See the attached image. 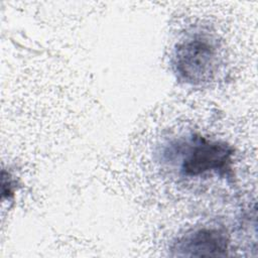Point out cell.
Instances as JSON below:
<instances>
[{"mask_svg": "<svg viewBox=\"0 0 258 258\" xmlns=\"http://www.w3.org/2000/svg\"><path fill=\"white\" fill-rule=\"evenodd\" d=\"M179 157V173L188 178L216 173L232 176L234 147L223 140H213L194 134L185 142L173 145Z\"/></svg>", "mask_w": 258, "mask_h": 258, "instance_id": "obj_1", "label": "cell"}, {"mask_svg": "<svg viewBox=\"0 0 258 258\" xmlns=\"http://www.w3.org/2000/svg\"><path fill=\"white\" fill-rule=\"evenodd\" d=\"M218 46L208 34L196 32L173 48L171 67L176 79L189 85L209 82L218 69Z\"/></svg>", "mask_w": 258, "mask_h": 258, "instance_id": "obj_2", "label": "cell"}, {"mask_svg": "<svg viewBox=\"0 0 258 258\" xmlns=\"http://www.w3.org/2000/svg\"><path fill=\"white\" fill-rule=\"evenodd\" d=\"M230 237L222 227L205 226L189 230L170 246L172 256L224 257L228 255Z\"/></svg>", "mask_w": 258, "mask_h": 258, "instance_id": "obj_3", "label": "cell"}]
</instances>
